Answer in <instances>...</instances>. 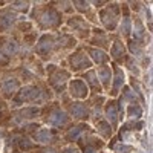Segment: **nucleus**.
<instances>
[{"label":"nucleus","instance_id":"f257e3e1","mask_svg":"<svg viewBox=\"0 0 153 153\" xmlns=\"http://www.w3.org/2000/svg\"><path fill=\"white\" fill-rule=\"evenodd\" d=\"M42 91L38 87L35 86H26V87H23L22 91L17 94V97L14 98V104H20L23 103V101H37V100H40L42 97Z\"/></svg>","mask_w":153,"mask_h":153},{"label":"nucleus","instance_id":"f03ea898","mask_svg":"<svg viewBox=\"0 0 153 153\" xmlns=\"http://www.w3.org/2000/svg\"><path fill=\"white\" fill-rule=\"evenodd\" d=\"M101 22L104 23V26L107 29L112 31L115 28V25H117V22H118V5L113 3L101 12Z\"/></svg>","mask_w":153,"mask_h":153},{"label":"nucleus","instance_id":"7ed1b4c3","mask_svg":"<svg viewBox=\"0 0 153 153\" xmlns=\"http://www.w3.org/2000/svg\"><path fill=\"white\" fill-rule=\"evenodd\" d=\"M40 22H42L43 26L52 28V26H57V25H60L61 19H60V14H58V12H57L55 9L51 8V9H48V11L43 12V16H42Z\"/></svg>","mask_w":153,"mask_h":153},{"label":"nucleus","instance_id":"20e7f679","mask_svg":"<svg viewBox=\"0 0 153 153\" xmlns=\"http://www.w3.org/2000/svg\"><path fill=\"white\" fill-rule=\"evenodd\" d=\"M71 66L74 71H80L84 68H91V61L87 60V55H84L83 52H76L71 57Z\"/></svg>","mask_w":153,"mask_h":153},{"label":"nucleus","instance_id":"39448f33","mask_svg":"<svg viewBox=\"0 0 153 153\" xmlns=\"http://www.w3.org/2000/svg\"><path fill=\"white\" fill-rule=\"evenodd\" d=\"M48 123L51 126H55V127H61L63 124H66L68 123V117H66V113L60 110V109H54L52 112H51L48 115Z\"/></svg>","mask_w":153,"mask_h":153},{"label":"nucleus","instance_id":"423d86ee","mask_svg":"<svg viewBox=\"0 0 153 153\" xmlns=\"http://www.w3.org/2000/svg\"><path fill=\"white\" fill-rule=\"evenodd\" d=\"M71 94L75 98H86L87 95V86L83 80H74L71 83Z\"/></svg>","mask_w":153,"mask_h":153},{"label":"nucleus","instance_id":"0eeeda50","mask_svg":"<svg viewBox=\"0 0 153 153\" xmlns=\"http://www.w3.org/2000/svg\"><path fill=\"white\" fill-rule=\"evenodd\" d=\"M0 89H2L3 97L9 98L12 94H16V91L19 89V80H16V78H8V80H5V81L2 83Z\"/></svg>","mask_w":153,"mask_h":153},{"label":"nucleus","instance_id":"6e6552de","mask_svg":"<svg viewBox=\"0 0 153 153\" xmlns=\"http://www.w3.org/2000/svg\"><path fill=\"white\" fill-rule=\"evenodd\" d=\"M68 72L65 71H57L52 76H51V84H52L57 91H63V87H65V83L68 80Z\"/></svg>","mask_w":153,"mask_h":153},{"label":"nucleus","instance_id":"1a4fd4ad","mask_svg":"<svg viewBox=\"0 0 153 153\" xmlns=\"http://www.w3.org/2000/svg\"><path fill=\"white\" fill-rule=\"evenodd\" d=\"M16 22V16L9 11H2L0 12V29L8 31Z\"/></svg>","mask_w":153,"mask_h":153},{"label":"nucleus","instance_id":"9d476101","mask_svg":"<svg viewBox=\"0 0 153 153\" xmlns=\"http://www.w3.org/2000/svg\"><path fill=\"white\" fill-rule=\"evenodd\" d=\"M52 43H54L52 37L43 35V37L40 38V42L37 43V52H38V54H42V55L49 54V51L52 49Z\"/></svg>","mask_w":153,"mask_h":153},{"label":"nucleus","instance_id":"9b49d317","mask_svg":"<svg viewBox=\"0 0 153 153\" xmlns=\"http://www.w3.org/2000/svg\"><path fill=\"white\" fill-rule=\"evenodd\" d=\"M34 138L37 139L38 143H42V144H49V143H52L54 141V133L48 130V129H42V130H38Z\"/></svg>","mask_w":153,"mask_h":153},{"label":"nucleus","instance_id":"f8f14e48","mask_svg":"<svg viewBox=\"0 0 153 153\" xmlns=\"http://www.w3.org/2000/svg\"><path fill=\"white\" fill-rule=\"evenodd\" d=\"M40 115V109L37 107H26V109H22L17 115V120H32L37 118Z\"/></svg>","mask_w":153,"mask_h":153},{"label":"nucleus","instance_id":"ddd939ff","mask_svg":"<svg viewBox=\"0 0 153 153\" xmlns=\"http://www.w3.org/2000/svg\"><path fill=\"white\" fill-rule=\"evenodd\" d=\"M106 117H107V120L110 121V124H112L113 127L117 126V121H118V107H117V104H115L113 101H110V103L107 104Z\"/></svg>","mask_w":153,"mask_h":153},{"label":"nucleus","instance_id":"4468645a","mask_svg":"<svg viewBox=\"0 0 153 153\" xmlns=\"http://www.w3.org/2000/svg\"><path fill=\"white\" fill-rule=\"evenodd\" d=\"M71 112L74 115V118H87V115H89V110H87L86 104H83V103H75L71 107Z\"/></svg>","mask_w":153,"mask_h":153},{"label":"nucleus","instance_id":"2eb2a0df","mask_svg":"<svg viewBox=\"0 0 153 153\" xmlns=\"http://www.w3.org/2000/svg\"><path fill=\"white\" fill-rule=\"evenodd\" d=\"M84 129H87V126H84V124L71 127V129L68 130V133H66V139H68V141H76V139H78V136L83 133Z\"/></svg>","mask_w":153,"mask_h":153},{"label":"nucleus","instance_id":"dca6fc26","mask_svg":"<svg viewBox=\"0 0 153 153\" xmlns=\"http://www.w3.org/2000/svg\"><path fill=\"white\" fill-rule=\"evenodd\" d=\"M98 76H100L101 83L104 84V87H109V86H110V78H112V71H110V68L103 66V68L98 71Z\"/></svg>","mask_w":153,"mask_h":153},{"label":"nucleus","instance_id":"f3484780","mask_svg":"<svg viewBox=\"0 0 153 153\" xmlns=\"http://www.w3.org/2000/svg\"><path fill=\"white\" fill-rule=\"evenodd\" d=\"M123 83H124V72L120 69V68H117L115 69V81H113V95H117L118 94V91H120V87L123 86Z\"/></svg>","mask_w":153,"mask_h":153},{"label":"nucleus","instance_id":"a211bd4d","mask_svg":"<svg viewBox=\"0 0 153 153\" xmlns=\"http://www.w3.org/2000/svg\"><path fill=\"white\" fill-rule=\"evenodd\" d=\"M17 43L14 42V40H8V42H5L3 43V46H2V51H3V54L6 55V57H11V55H14L16 52H17Z\"/></svg>","mask_w":153,"mask_h":153},{"label":"nucleus","instance_id":"6ab92c4d","mask_svg":"<svg viewBox=\"0 0 153 153\" xmlns=\"http://www.w3.org/2000/svg\"><path fill=\"white\" fill-rule=\"evenodd\" d=\"M89 54H91V57L94 58V61H97L98 65H101V63H106L109 60V57L103 52V51H98V49H91L89 51Z\"/></svg>","mask_w":153,"mask_h":153},{"label":"nucleus","instance_id":"aec40b11","mask_svg":"<svg viewBox=\"0 0 153 153\" xmlns=\"http://www.w3.org/2000/svg\"><path fill=\"white\" fill-rule=\"evenodd\" d=\"M86 81L91 84V87L94 89L95 92H100V86H98V81H97V74L94 72V71H89L87 74H86Z\"/></svg>","mask_w":153,"mask_h":153},{"label":"nucleus","instance_id":"412c9836","mask_svg":"<svg viewBox=\"0 0 153 153\" xmlns=\"http://www.w3.org/2000/svg\"><path fill=\"white\" fill-rule=\"evenodd\" d=\"M97 130L103 135V136H106V138H109L110 135H112V129H110V124L109 123H104V121H100V123H97Z\"/></svg>","mask_w":153,"mask_h":153},{"label":"nucleus","instance_id":"4be33fe9","mask_svg":"<svg viewBox=\"0 0 153 153\" xmlns=\"http://www.w3.org/2000/svg\"><path fill=\"white\" fill-rule=\"evenodd\" d=\"M112 57L113 58H120V57H123L124 55V46H123V43H120V42H115L113 43V46H112Z\"/></svg>","mask_w":153,"mask_h":153},{"label":"nucleus","instance_id":"5701e85b","mask_svg":"<svg viewBox=\"0 0 153 153\" xmlns=\"http://www.w3.org/2000/svg\"><path fill=\"white\" fill-rule=\"evenodd\" d=\"M143 115V109L138 104H130L129 106V117L130 118H139Z\"/></svg>","mask_w":153,"mask_h":153},{"label":"nucleus","instance_id":"b1692460","mask_svg":"<svg viewBox=\"0 0 153 153\" xmlns=\"http://www.w3.org/2000/svg\"><path fill=\"white\" fill-rule=\"evenodd\" d=\"M121 32H123V35H129L130 34V19H129V16H124V19H123Z\"/></svg>","mask_w":153,"mask_h":153},{"label":"nucleus","instance_id":"393cba45","mask_svg":"<svg viewBox=\"0 0 153 153\" xmlns=\"http://www.w3.org/2000/svg\"><path fill=\"white\" fill-rule=\"evenodd\" d=\"M133 34H135L136 40L143 38V35H144V28H143V25H141V22H139V20H136V23H135V31H133Z\"/></svg>","mask_w":153,"mask_h":153},{"label":"nucleus","instance_id":"a878e982","mask_svg":"<svg viewBox=\"0 0 153 153\" xmlns=\"http://www.w3.org/2000/svg\"><path fill=\"white\" fill-rule=\"evenodd\" d=\"M69 23H71V26H74V28H76V29H84V28H87L86 25L83 23V20H81L80 17H75V19H74V20H71Z\"/></svg>","mask_w":153,"mask_h":153},{"label":"nucleus","instance_id":"bb28decb","mask_svg":"<svg viewBox=\"0 0 153 153\" xmlns=\"http://www.w3.org/2000/svg\"><path fill=\"white\" fill-rule=\"evenodd\" d=\"M12 8L14 9H19V11H23V12H26L29 9V5L26 2H14L12 3Z\"/></svg>","mask_w":153,"mask_h":153},{"label":"nucleus","instance_id":"cd10ccee","mask_svg":"<svg viewBox=\"0 0 153 153\" xmlns=\"http://www.w3.org/2000/svg\"><path fill=\"white\" fill-rule=\"evenodd\" d=\"M19 143H20V149H22V150H29V149H32V147H34V144L29 141L28 138H22Z\"/></svg>","mask_w":153,"mask_h":153},{"label":"nucleus","instance_id":"c85d7f7f","mask_svg":"<svg viewBox=\"0 0 153 153\" xmlns=\"http://www.w3.org/2000/svg\"><path fill=\"white\" fill-rule=\"evenodd\" d=\"M130 51H132L133 54H136V57H141V55H143V51H141V48L138 46L136 42H132V43H130Z\"/></svg>","mask_w":153,"mask_h":153},{"label":"nucleus","instance_id":"c756f323","mask_svg":"<svg viewBox=\"0 0 153 153\" xmlns=\"http://www.w3.org/2000/svg\"><path fill=\"white\" fill-rule=\"evenodd\" d=\"M74 5H76V8H78L80 11H84V9H87V6H89L87 2H74Z\"/></svg>","mask_w":153,"mask_h":153},{"label":"nucleus","instance_id":"7c9ffc66","mask_svg":"<svg viewBox=\"0 0 153 153\" xmlns=\"http://www.w3.org/2000/svg\"><path fill=\"white\" fill-rule=\"evenodd\" d=\"M8 63V57L3 54V51L0 49V65H6Z\"/></svg>","mask_w":153,"mask_h":153},{"label":"nucleus","instance_id":"2f4dec72","mask_svg":"<svg viewBox=\"0 0 153 153\" xmlns=\"http://www.w3.org/2000/svg\"><path fill=\"white\" fill-rule=\"evenodd\" d=\"M84 153H97V150L94 147H86V152Z\"/></svg>","mask_w":153,"mask_h":153},{"label":"nucleus","instance_id":"473e14b6","mask_svg":"<svg viewBox=\"0 0 153 153\" xmlns=\"http://www.w3.org/2000/svg\"><path fill=\"white\" fill-rule=\"evenodd\" d=\"M63 153H78V152H76L75 149H65V152H63Z\"/></svg>","mask_w":153,"mask_h":153},{"label":"nucleus","instance_id":"72a5a7b5","mask_svg":"<svg viewBox=\"0 0 153 153\" xmlns=\"http://www.w3.org/2000/svg\"><path fill=\"white\" fill-rule=\"evenodd\" d=\"M2 136H3V132H0V139H2Z\"/></svg>","mask_w":153,"mask_h":153},{"label":"nucleus","instance_id":"f704fd0d","mask_svg":"<svg viewBox=\"0 0 153 153\" xmlns=\"http://www.w3.org/2000/svg\"><path fill=\"white\" fill-rule=\"evenodd\" d=\"M46 153H55V152H46Z\"/></svg>","mask_w":153,"mask_h":153}]
</instances>
